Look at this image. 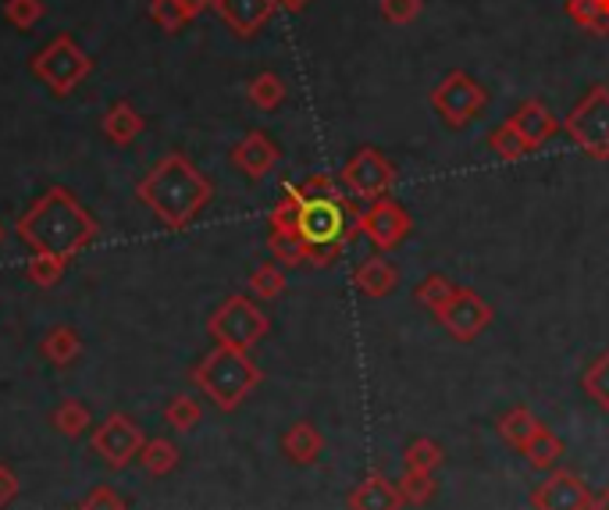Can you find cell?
Masks as SVG:
<instances>
[{
  "label": "cell",
  "instance_id": "9",
  "mask_svg": "<svg viewBox=\"0 0 609 510\" xmlns=\"http://www.w3.org/2000/svg\"><path fill=\"white\" fill-rule=\"evenodd\" d=\"M360 229L367 233L375 247L389 250L410 233V218L403 215V207H395L392 201H375V207L360 215Z\"/></svg>",
  "mask_w": 609,
  "mask_h": 510
},
{
  "label": "cell",
  "instance_id": "31",
  "mask_svg": "<svg viewBox=\"0 0 609 510\" xmlns=\"http://www.w3.org/2000/svg\"><path fill=\"white\" fill-rule=\"evenodd\" d=\"M281 286H286V279H281L278 268H261V272L253 275V290H257V296H278Z\"/></svg>",
  "mask_w": 609,
  "mask_h": 510
},
{
  "label": "cell",
  "instance_id": "10",
  "mask_svg": "<svg viewBox=\"0 0 609 510\" xmlns=\"http://www.w3.org/2000/svg\"><path fill=\"white\" fill-rule=\"evenodd\" d=\"M389 182H392V168H389V161H381L375 150H364L346 165V186L357 196H364V201L381 196Z\"/></svg>",
  "mask_w": 609,
  "mask_h": 510
},
{
  "label": "cell",
  "instance_id": "7",
  "mask_svg": "<svg viewBox=\"0 0 609 510\" xmlns=\"http://www.w3.org/2000/svg\"><path fill=\"white\" fill-rule=\"evenodd\" d=\"M535 510H591L595 500L588 486L571 472H552L542 486L531 492Z\"/></svg>",
  "mask_w": 609,
  "mask_h": 510
},
{
  "label": "cell",
  "instance_id": "14",
  "mask_svg": "<svg viewBox=\"0 0 609 510\" xmlns=\"http://www.w3.org/2000/svg\"><path fill=\"white\" fill-rule=\"evenodd\" d=\"M278 161V147L272 144V136L264 133H250L235 144L232 150V165L239 168V172H246L250 179H261L275 168Z\"/></svg>",
  "mask_w": 609,
  "mask_h": 510
},
{
  "label": "cell",
  "instance_id": "28",
  "mask_svg": "<svg viewBox=\"0 0 609 510\" xmlns=\"http://www.w3.org/2000/svg\"><path fill=\"white\" fill-rule=\"evenodd\" d=\"M585 389L595 404L609 410V353H602V358L585 372Z\"/></svg>",
  "mask_w": 609,
  "mask_h": 510
},
{
  "label": "cell",
  "instance_id": "5",
  "mask_svg": "<svg viewBox=\"0 0 609 510\" xmlns=\"http://www.w3.org/2000/svg\"><path fill=\"white\" fill-rule=\"evenodd\" d=\"M253 382H257V367L246 358H239L235 350H221L204 364V386L215 393L225 407H232Z\"/></svg>",
  "mask_w": 609,
  "mask_h": 510
},
{
  "label": "cell",
  "instance_id": "19",
  "mask_svg": "<svg viewBox=\"0 0 609 510\" xmlns=\"http://www.w3.org/2000/svg\"><path fill=\"white\" fill-rule=\"evenodd\" d=\"M520 453L528 457L531 467H538V472H552V464L563 457V443L545 429V424H538V432L528 439V446H524Z\"/></svg>",
  "mask_w": 609,
  "mask_h": 510
},
{
  "label": "cell",
  "instance_id": "4",
  "mask_svg": "<svg viewBox=\"0 0 609 510\" xmlns=\"http://www.w3.org/2000/svg\"><path fill=\"white\" fill-rule=\"evenodd\" d=\"M30 68L54 97H68L93 72V58L76 44L72 36L61 33V36H54L39 54H33Z\"/></svg>",
  "mask_w": 609,
  "mask_h": 510
},
{
  "label": "cell",
  "instance_id": "11",
  "mask_svg": "<svg viewBox=\"0 0 609 510\" xmlns=\"http://www.w3.org/2000/svg\"><path fill=\"white\" fill-rule=\"evenodd\" d=\"M435 104L443 107V115H446L452 125H460V122H467V118L478 115V107L485 104V93L478 90L474 79H467V76H449L446 87L435 93Z\"/></svg>",
  "mask_w": 609,
  "mask_h": 510
},
{
  "label": "cell",
  "instance_id": "33",
  "mask_svg": "<svg viewBox=\"0 0 609 510\" xmlns=\"http://www.w3.org/2000/svg\"><path fill=\"white\" fill-rule=\"evenodd\" d=\"M381 11L392 22H410L421 11V0H381Z\"/></svg>",
  "mask_w": 609,
  "mask_h": 510
},
{
  "label": "cell",
  "instance_id": "35",
  "mask_svg": "<svg viewBox=\"0 0 609 510\" xmlns=\"http://www.w3.org/2000/svg\"><path fill=\"white\" fill-rule=\"evenodd\" d=\"M182 8H186V15L196 19V15H204L207 8H215V0H179Z\"/></svg>",
  "mask_w": 609,
  "mask_h": 510
},
{
  "label": "cell",
  "instance_id": "6",
  "mask_svg": "<svg viewBox=\"0 0 609 510\" xmlns=\"http://www.w3.org/2000/svg\"><path fill=\"white\" fill-rule=\"evenodd\" d=\"M210 332L229 350H243L267 332V318L250 301H229L210 321Z\"/></svg>",
  "mask_w": 609,
  "mask_h": 510
},
{
  "label": "cell",
  "instance_id": "22",
  "mask_svg": "<svg viewBox=\"0 0 609 510\" xmlns=\"http://www.w3.org/2000/svg\"><path fill=\"white\" fill-rule=\"evenodd\" d=\"M250 101L257 107H264V111L278 107L281 101H286V82H281L275 72H261L257 79L250 82Z\"/></svg>",
  "mask_w": 609,
  "mask_h": 510
},
{
  "label": "cell",
  "instance_id": "18",
  "mask_svg": "<svg viewBox=\"0 0 609 510\" xmlns=\"http://www.w3.org/2000/svg\"><path fill=\"white\" fill-rule=\"evenodd\" d=\"M395 282H400V275H395L392 261H386V258H371L357 268V286L367 296H389L395 290Z\"/></svg>",
  "mask_w": 609,
  "mask_h": 510
},
{
  "label": "cell",
  "instance_id": "29",
  "mask_svg": "<svg viewBox=\"0 0 609 510\" xmlns=\"http://www.w3.org/2000/svg\"><path fill=\"white\" fill-rule=\"evenodd\" d=\"M272 250L286 264H300L307 258V243L300 239V233H292V229H275L272 233Z\"/></svg>",
  "mask_w": 609,
  "mask_h": 510
},
{
  "label": "cell",
  "instance_id": "25",
  "mask_svg": "<svg viewBox=\"0 0 609 510\" xmlns=\"http://www.w3.org/2000/svg\"><path fill=\"white\" fill-rule=\"evenodd\" d=\"M286 450L292 453V461H314L321 450V435L310 424H292V432L286 435Z\"/></svg>",
  "mask_w": 609,
  "mask_h": 510
},
{
  "label": "cell",
  "instance_id": "27",
  "mask_svg": "<svg viewBox=\"0 0 609 510\" xmlns=\"http://www.w3.org/2000/svg\"><path fill=\"white\" fill-rule=\"evenodd\" d=\"M44 0H4V19L15 25V30H33V25L44 19Z\"/></svg>",
  "mask_w": 609,
  "mask_h": 510
},
{
  "label": "cell",
  "instance_id": "13",
  "mask_svg": "<svg viewBox=\"0 0 609 510\" xmlns=\"http://www.w3.org/2000/svg\"><path fill=\"white\" fill-rule=\"evenodd\" d=\"M215 11L235 36H253L272 19L275 0H215Z\"/></svg>",
  "mask_w": 609,
  "mask_h": 510
},
{
  "label": "cell",
  "instance_id": "24",
  "mask_svg": "<svg viewBox=\"0 0 609 510\" xmlns=\"http://www.w3.org/2000/svg\"><path fill=\"white\" fill-rule=\"evenodd\" d=\"M457 293H460V286H452V282L443 279V275L424 279V282H421V290H417L421 304H424V307H432L435 315H438V310H443V307H449V301H452V296H457Z\"/></svg>",
  "mask_w": 609,
  "mask_h": 510
},
{
  "label": "cell",
  "instance_id": "2",
  "mask_svg": "<svg viewBox=\"0 0 609 510\" xmlns=\"http://www.w3.org/2000/svg\"><path fill=\"white\" fill-rule=\"evenodd\" d=\"M19 236L25 243H33L36 250L54 253V258L65 261L68 253L87 247L96 236V222L87 215V207H82L72 193L54 186L50 193L39 196L30 215H22Z\"/></svg>",
  "mask_w": 609,
  "mask_h": 510
},
{
  "label": "cell",
  "instance_id": "37",
  "mask_svg": "<svg viewBox=\"0 0 609 510\" xmlns=\"http://www.w3.org/2000/svg\"><path fill=\"white\" fill-rule=\"evenodd\" d=\"M591 510H609V492H606V496H602V503H595V507H591Z\"/></svg>",
  "mask_w": 609,
  "mask_h": 510
},
{
  "label": "cell",
  "instance_id": "32",
  "mask_svg": "<svg viewBox=\"0 0 609 510\" xmlns=\"http://www.w3.org/2000/svg\"><path fill=\"white\" fill-rule=\"evenodd\" d=\"M47 353H50L54 361H68L76 353V336L68 332V329H58V332L47 339Z\"/></svg>",
  "mask_w": 609,
  "mask_h": 510
},
{
  "label": "cell",
  "instance_id": "20",
  "mask_svg": "<svg viewBox=\"0 0 609 510\" xmlns=\"http://www.w3.org/2000/svg\"><path fill=\"white\" fill-rule=\"evenodd\" d=\"M538 424H542V421H538L528 407H514V410H506V415L499 418V432H503V439L509 446L524 450V446H528V439L538 432Z\"/></svg>",
  "mask_w": 609,
  "mask_h": 510
},
{
  "label": "cell",
  "instance_id": "17",
  "mask_svg": "<svg viewBox=\"0 0 609 510\" xmlns=\"http://www.w3.org/2000/svg\"><path fill=\"white\" fill-rule=\"evenodd\" d=\"M509 125H514L517 136H520L528 147H542L545 139H549L552 133H556V122H552V115H545L542 104H524Z\"/></svg>",
  "mask_w": 609,
  "mask_h": 510
},
{
  "label": "cell",
  "instance_id": "8",
  "mask_svg": "<svg viewBox=\"0 0 609 510\" xmlns=\"http://www.w3.org/2000/svg\"><path fill=\"white\" fill-rule=\"evenodd\" d=\"M571 133L585 150L591 154H609V97L602 90H595L588 97V104H581L571 118Z\"/></svg>",
  "mask_w": 609,
  "mask_h": 510
},
{
  "label": "cell",
  "instance_id": "30",
  "mask_svg": "<svg viewBox=\"0 0 609 510\" xmlns=\"http://www.w3.org/2000/svg\"><path fill=\"white\" fill-rule=\"evenodd\" d=\"M492 147L499 150L503 158H520V154L528 150V144H524V139L517 136L514 125H503L499 133H492Z\"/></svg>",
  "mask_w": 609,
  "mask_h": 510
},
{
  "label": "cell",
  "instance_id": "15",
  "mask_svg": "<svg viewBox=\"0 0 609 510\" xmlns=\"http://www.w3.org/2000/svg\"><path fill=\"white\" fill-rule=\"evenodd\" d=\"M400 507H403L400 486H392L381 475H367L357 486V492L349 496V510H400Z\"/></svg>",
  "mask_w": 609,
  "mask_h": 510
},
{
  "label": "cell",
  "instance_id": "36",
  "mask_svg": "<svg viewBox=\"0 0 609 510\" xmlns=\"http://www.w3.org/2000/svg\"><path fill=\"white\" fill-rule=\"evenodd\" d=\"M275 4H281L286 11H300V8H307V0H275Z\"/></svg>",
  "mask_w": 609,
  "mask_h": 510
},
{
  "label": "cell",
  "instance_id": "16",
  "mask_svg": "<svg viewBox=\"0 0 609 510\" xmlns=\"http://www.w3.org/2000/svg\"><path fill=\"white\" fill-rule=\"evenodd\" d=\"M101 129H104V136L111 139V144L129 147L133 139L143 136L147 122H143V115H139V111L129 101H115V104L104 111V125H101Z\"/></svg>",
  "mask_w": 609,
  "mask_h": 510
},
{
  "label": "cell",
  "instance_id": "34",
  "mask_svg": "<svg viewBox=\"0 0 609 510\" xmlns=\"http://www.w3.org/2000/svg\"><path fill=\"white\" fill-rule=\"evenodd\" d=\"M30 272H33L36 282H44V286H47V282L58 279V272H61V258H54V253H44V258H39V261H33Z\"/></svg>",
  "mask_w": 609,
  "mask_h": 510
},
{
  "label": "cell",
  "instance_id": "23",
  "mask_svg": "<svg viewBox=\"0 0 609 510\" xmlns=\"http://www.w3.org/2000/svg\"><path fill=\"white\" fill-rule=\"evenodd\" d=\"M435 472H403L400 478V492H403V500L406 503H428L432 496H435Z\"/></svg>",
  "mask_w": 609,
  "mask_h": 510
},
{
  "label": "cell",
  "instance_id": "21",
  "mask_svg": "<svg viewBox=\"0 0 609 510\" xmlns=\"http://www.w3.org/2000/svg\"><path fill=\"white\" fill-rule=\"evenodd\" d=\"M438 464H443V446L432 443V439H414L403 453L406 472H435Z\"/></svg>",
  "mask_w": 609,
  "mask_h": 510
},
{
  "label": "cell",
  "instance_id": "1",
  "mask_svg": "<svg viewBox=\"0 0 609 510\" xmlns=\"http://www.w3.org/2000/svg\"><path fill=\"white\" fill-rule=\"evenodd\" d=\"M139 201H147L153 215L172 225V229H182L210 201V182L186 154H168L139 182Z\"/></svg>",
  "mask_w": 609,
  "mask_h": 510
},
{
  "label": "cell",
  "instance_id": "3",
  "mask_svg": "<svg viewBox=\"0 0 609 510\" xmlns=\"http://www.w3.org/2000/svg\"><path fill=\"white\" fill-rule=\"evenodd\" d=\"M292 196L300 201L296 211V233L307 243V253L318 264L335 261V253L343 250L349 236H357L360 218H349V211L338 201V193H318L303 196L300 190H292Z\"/></svg>",
  "mask_w": 609,
  "mask_h": 510
},
{
  "label": "cell",
  "instance_id": "12",
  "mask_svg": "<svg viewBox=\"0 0 609 510\" xmlns=\"http://www.w3.org/2000/svg\"><path fill=\"white\" fill-rule=\"evenodd\" d=\"M438 318L446 321V329H449L452 336H457V339H474V336L489 325L492 310H489L485 304H481L474 293H463V290H460V293L449 301V307L438 310Z\"/></svg>",
  "mask_w": 609,
  "mask_h": 510
},
{
  "label": "cell",
  "instance_id": "26",
  "mask_svg": "<svg viewBox=\"0 0 609 510\" xmlns=\"http://www.w3.org/2000/svg\"><path fill=\"white\" fill-rule=\"evenodd\" d=\"M150 19H153V25H158V30H164V33H179L182 25L189 22L186 8H182L179 0H150Z\"/></svg>",
  "mask_w": 609,
  "mask_h": 510
}]
</instances>
